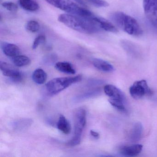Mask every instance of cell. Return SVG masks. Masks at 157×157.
<instances>
[{
    "label": "cell",
    "mask_w": 157,
    "mask_h": 157,
    "mask_svg": "<svg viewBox=\"0 0 157 157\" xmlns=\"http://www.w3.org/2000/svg\"><path fill=\"white\" fill-rule=\"evenodd\" d=\"M94 16L91 19H86L77 15L63 13L59 15L58 19L59 21L72 30L83 33L93 34L101 30L94 19Z\"/></svg>",
    "instance_id": "obj_1"
},
{
    "label": "cell",
    "mask_w": 157,
    "mask_h": 157,
    "mask_svg": "<svg viewBox=\"0 0 157 157\" xmlns=\"http://www.w3.org/2000/svg\"><path fill=\"white\" fill-rule=\"evenodd\" d=\"M111 19L118 27L130 35L139 36L143 33L137 21L124 13H114L111 15Z\"/></svg>",
    "instance_id": "obj_2"
},
{
    "label": "cell",
    "mask_w": 157,
    "mask_h": 157,
    "mask_svg": "<svg viewBox=\"0 0 157 157\" xmlns=\"http://www.w3.org/2000/svg\"><path fill=\"white\" fill-rule=\"evenodd\" d=\"M51 4L68 14L77 15L86 19L92 18L94 14L89 10L80 7L71 0H45Z\"/></svg>",
    "instance_id": "obj_3"
},
{
    "label": "cell",
    "mask_w": 157,
    "mask_h": 157,
    "mask_svg": "<svg viewBox=\"0 0 157 157\" xmlns=\"http://www.w3.org/2000/svg\"><path fill=\"white\" fill-rule=\"evenodd\" d=\"M82 79V76L81 75L74 77L56 78L49 81L46 84V88L48 93L54 95L65 90L73 83L79 82Z\"/></svg>",
    "instance_id": "obj_4"
},
{
    "label": "cell",
    "mask_w": 157,
    "mask_h": 157,
    "mask_svg": "<svg viewBox=\"0 0 157 157\" xmlns=\"http://www.w3.org/2000/svg\"><path fill=\"white\" fill-rule=\"evenodd\" d=\"M74 136L67 144L70 147L77 146L80 143L82 134L86 124V111L85 109L81 108L76 111L74 117Z\"/></svg>",
    "instance_id": "obj_5"
},
{
    "label": "cell",
    "mask_w": 157,
    "mask_h": 157,
    "mask_svg": "<svg viewBox=\"0 0 157 157\" xmlns=\"http://www.w3.org/2000/svg\"><path fill=\"white\" fill-rule=\"evenodd\" d=\"M130 95L135 99H140L152 94V91L145 80L135 82L129 89Z\"/></svg>",
    "instance_id": "obj_6"
},
{
    "label": "cell",
    "mask_w": 157,
    "mask_h": 157,
    "mask_svg": "<svg viewBox=\"0 0 157 157\" xmlns=\"http://www.w3.org/2000/svg\"><path fill=\"white\" fill-rule=\"evenodd\" d=\"M143 6L148 21L157 28V0H143Z\"/></svg>",
    "instance_id": "obj_7"
},
{
    "label": "cell",
    "mask_w": 157,
    "mask_h": 157,
    "mask_svg": "<svg viewBox=\"0 0 157 157\" xmlns=\"http://www.w3.org/2000/svg\"><path fill=\"white\" fill-rule=\"evenodd\" d=\"M0 69L3 75L9 77L14 82H20L22 79L21 73L13 65L1 61Z\"/></svg>",
    "instance_id": "obj_8"
},
{
    "label": "cell",
    "mask_w": 157,
    "mask_h": 157,
    "mask_svg": "<svg viewBox=\"0 0 157 157\" xmlns=\"http://www.w3.org/2000/svg\"><path fill=\"white\" fill-rule=\"evenodd\" d=\"M105 93L109 97V100L121 101L125 102V98L123 93L117 87L112 84H107L104 87Z\"/></svg>",
    "instance_id": "obj_9"
},
{
    "label": "cell",
    "mask_w": 157,
    "mask_h": 157,
    "mask_svg": "<svg viewBox=\"0 0 157 157\" xmlns=\"http://www.w3.org/2000/svg\"><path fill=\"white\" fill-rule=\"evenodd\" d=\"M143 131V125L141 123L138 122L135 123L128 133V140L132 143L137 142L141 139Z\"/></svg>",
    "instance_id": "obj_10"
},
{
    "label": "cell",
    "mask_w": 157,
    "mask_h": 157,
    "mask_svg": "<svg viewBox=\"0 0 157 157\" xmlns=\"http://www.w3.org/2000/svg\"><path fill=\"white\" fill-rule=\"evenodd\" d=\"M143 148L141 144H133L130 146H124L120 150L121 154L127 157H135L138 155Z\"/></svg>",
    "instance_id": "obj_11"
},
{
    "label": "cell",
    "mask_w": 157,
    "mask_h": 157,
    "mask_svg": "<svg viewBox=\"0 0 157 157\" xmlns=\"http://www.w3.org/2000/svg\"><path fill=\"white\" fill-rule=\"evenodd\" d=\"M1 48L3 53L10 57H14L19 56L21 53L20 48L14 44L2 42L1 43Z\"/></svg>",
    "instance_id": "obj_12"
},
{
    "label": "cell",
    "mask_w": 157,
    "mask_h": 157,
    "mask_svg": "<svg viewBox=\"0 0 157 157\" xmlns=\"http://www.w3.org/2000/svg\"><path fill=\"white\" fill-rule=\"evenodd\" d=\"M94 19L99 25V26L101 30H104L106 32H110V33H118V31L117 28L113 25V24L107 20L96 15L94 16Z\"/></svg>",
    "instance_id": "obj_13"
},
{
    "label": "cell",
    "mask_w": 157,
    "mask_h": 157,
    "mask_svg": "<svg viewBox=\"0 0 157 157\" xmlns=\"http://www.w3.org/2000/svg\"><path fill=\"white\" fill-rule=\"evenodd\" d=\"M93 64L96 68L103 72H113L115 70L112 64L101 59H94L93 60Z\"/></svg>",
    "instance_id": "obj_14"
},
{
    "label": "cell",
    "mask_w": 157,
    "mask_h": 157,
    "mask_svg": "<svg viewBox=\"0 0 157 157\" xmlns=\"http://www.w3.org/2000/svg\"><path fill=\"white\" fill-rule=\"evenodd\" d=\"M57 127L59 130L66 135L70 134L71 131L70 124L63 115L59 116V118L57 123Z\"/></svg>",
    "instance_id": "obj_15"
},
{
    "label": "cell",
    "mask_w": 157,
    "mask_h": 157,
    "mask_svg": "<svg viewBox=\"0 0 157 157\" xmlns=\"http://www.w3.org/2000/svg\"><path fill=\"white\" fill-rule=\"evenodd\" d=\"M55 68L60 72L68 74H74L76 70L73 66L67 62H58L55 65Z\"/></svg>",
    "instance_id": "obj_16"
},
{
    "label": "cell",
    "mask_w": 157,
    "mask_h": 157,
    "mask_svg": "<svg viewBox=\"0 0 157 157\" xmlns=\"http://www.w3.org/2000/svg\"><path fill=\"white\" fill-rule=\"evenodd\" d=\"M20 6L24 10L30 12L38 10L39 5L34 0H19Z\"/></svg>",
    "instance_id": "obj_17"
},
{
    "label": "cell",
    "mask_w": 157,
    "mask_h": 157,
    "mask_svg": "<svg viewBox=\"0 0 157 157\" xmlns=\"http://www.w3.org/2000/svg\"><path fill=\"white\" fill-rule=\"evenodd\" d=\"M32 78L36 83L38 84H43L46 81L47 74L42 69L38 68L33 72Z\"/></svg>",
    "instance_id": "obj_18"
},
{
    "label": "cell",
    "mask_w": 157,
    "mask_h": 157,
    "mask_svg": "<svg viewBox=\"0 0 157 157\" xmlns=\"http://www.w3.org/2000/svg\"><path fill=\"white\" fill-rule=\"evenodd\" d=\"M12 61L14 66L17 67H23L27 66L31 63L30 59L25 56L19 55L12 58Z\"/></svg>",
    "instance_id": "obj_19"
},
{
    "label": "cell",
    "mask_w": 157,
    "mask_h": 157,
    "mask_svg": "<svg viewBox=\"0 0 157 157\" xmlns=\"http://www.w3.org/2000/svg\"><path fill=\"white\" fill-rule=\"evenodd\" d=\"M26 29L29 32L32 33H36L39 31L40 28V25L38 22L35 21H30L26 24Z\"/></svg>",
    "instance_id": "obj_20"
},
{
    "label": "cell",
    "mask_w": 157,
    "mask_h": 157,
    "mask_svg": "<svg viewBox=\"0 0 157 157\" xmlns=\"http://www.w3.org/2000/svg\"><path fill=\"white\" fill-rule=\"evenodd\" d=\"M85 2L98 8H105L109 6V3L105 0H83Z\"/></svg>",
    "instance_id": "obj_21"
},
{
    "label": "cell",
    "mask_w": 157,
    "mask_h": 157,
    "mask_svg": "<svg viewBox=\"0 0 157 157\" xmlns=\"http://www.w3.org/2000/svg\"><path fill=\"white\" fill-rule=\"evenodd\" d=\"M2 5L4 9L10 12H17L18 10V7L17 4L10 2H3Z\"/></svg>",
    "instance_id": "obj_22"
},
{
    "label": "cell",
    "mask_w": 157,
    "mask_h": 157,
    "mask_svg": "<svg viewBox=\"0 0 157 157\" xmlns=\"http://www.w3.org/2000/svg\"><path fill=\"white\" fill-rule=\"evenodd\" d=\"M46 42V37L44 35H41L38 36L36 37L33 43V49H36L38 48L40 45L42 44H44Z\"/></svg>",
    "instance_id": "obj_23"
},
{
    "label": "cell",
    "mask_w": 157,
    "mask_h": 157,
    "mask_svg": "<svg viewBox=\"0 0 157 157\" xmlns=\"http://www.w3.org/2000/svg\"><path fill=\"white\" fill-rule=\"evenodd\" d=\"M57 59V56L55 54H51L47 56L45 58V60L46 62H53L56 61Z\"/></svg>",
    "instance_id": "obj_24"
},
{
    "label": "cell",
    "mask_w": 157,
    "mask_h": 157,
    "mask_svg": "<svg viewBox=\"0 0 157 157\" xmlns=\"http://www.w3.org/2000/svg\"><path fill=\"white\" fill-rule=\"evenodd\" d=\"M90 134L92 136H93L95 138L98 139L100 137V134L98 132H96L94 130H91Z\"/></svg>",
    "instance_id": "obj_25"
}]
</instances>
